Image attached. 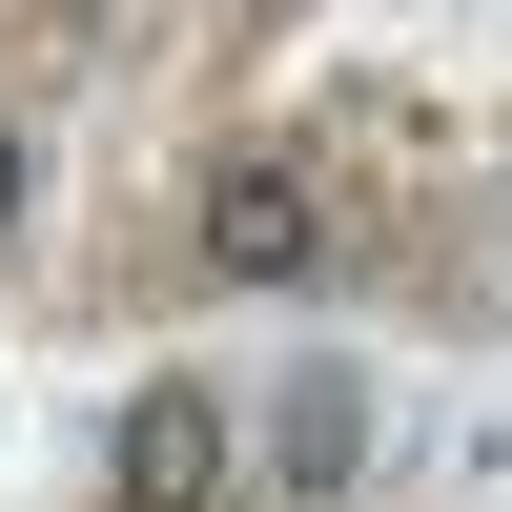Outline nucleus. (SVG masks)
<instances>
[{
	"label": "nucleus",
	"mask_w": 512,
	"mask_h": 512,
	"mask_svg": "<svg viewBox=\"0 0 512 512\" xmlns=\"http://www.w3.org/2000/svg\"><path fill=\"white\" fill-rule=\"evenodd\" d=\"M308 246H328L308 164H226V185H205V267H226V287H287Z\"/></svg>",
	"instance_id": "obj_1"
},
{
	"label": "nucleus",
	"mask_w": 512,
	"mask_h": 512,
	"mask_svg": "<svg viewBox=\"0 0 512 512\" xmlns=\"http://www.w3.org/2000/svg\"><path fill=\"white\" fill-rule=\"evenodd\" d=\"M205 492H226V410H205V390H144V410H123V512H205Z\"/></svg>",
	"instance_id": "obj_2"
},
{
	"label": "nucleus",
	"mask_w": 512,
	"mask_h": 512,
	"mask_svg": "<svg viewBox=\"0 0 512 512\" xmlns=\"http://www.w3.org/2000/svg\"><path fill=\"white\" fill-rule=\"evenodd\" d=\"M349 451H369V410H349V390H287V492H328Z\"/></svg>",
	"instance_id": "obj_3"
},
{
	"label": "nucleus",
	"mask_w": 512,
	"mask_h": 512,
	"mask_svg": "<svg viewBox=\"0 0 512 512\" xmlns=\"http://www.w3.org/2000/svg\"><path fill=\"white\" fill-rule=\"evenodd\" d=\"M0 226H21V144H0Z\"/></svg>",
	"instance_id": "obj_4"
}]
</instances>
